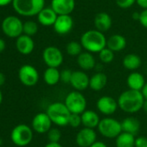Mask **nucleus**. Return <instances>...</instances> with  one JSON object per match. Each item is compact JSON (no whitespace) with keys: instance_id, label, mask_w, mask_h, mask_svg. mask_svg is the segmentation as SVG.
Instances as JSON below:
<instances>
[{"instance_id":"f257e3e1","label":"nucleus","mask_w":147,"mask_h":147,"mask_svg":"<svg viewBox=\"0 0 147 147\" xmlns=\"http://www.w3.org/2000/svg\"><path fill=\"white\" fill-rule=\"evenodd\" d=\"M119 108L125 113L135 114L142 109L145 98L141 91L127 90L123 91L117 99Z\"/></svg>"},{"instance_id":"f03ea898","label":"nucleus","mask_w":147,"mask_h":147,"mask_svg":"<svg viewBox=\"0 0 147 147\" xmlns=\"http://www.w3.org/2000/svg\"><path fill=\"white\" fill-rule=\"evenodd\" d=\"M107 39L102 32L97 29H90L82 34L80 42L87 52L99 53L107 47Z\"/></svg>"},{"instance_id":"7ed1b4c3","label":"nucleus","mask_w":147,"mask_h":147,"mask_svg":"<svg viewBox=\"0 0 147 147\" xmlns=\"http://www.w3.org/2000/svg\"><path fill=\"white\" fill-rule=\"evenodd\" d=\"M47 115L50 118L53 124L57 127L68 126L69 118L71 115L70 111L64 102H55L50 103L46 110Z\"/></svg>"},{"instance_id":"20e7f679","label":"nucleus","mask_w":147,"mask_h":147,"mask_svg":"<svg viewBox=\"0 0 147 147\" xmlns=\"http://www.w3.org/2000/svg\"><path fill=\"white\" fill-rule=\"evenodd\" d=\"M13 8L23 16H37L44 8L45 0H13Z\"/></svg>"},{"instance_id":"39448f33","label":"nucleus","mask_w":147,"mask_h":147,"mask_svg":"<svg viewBox=\"0 0 147 147\" xmlns=\"http://www.w3.org/2000/svg\"><path fill=\"white\" fill-rule=\"evenodd\" d=\"M33 129L26 124L16 125L10 132L11 142L18 147H24L29 145L33 140Z\"/></svg>"},{"instance_id":"423d86ee","label":"nucleus","mask_w":147,"mask_h":147,"mask_svg":"<svg viewBox=\"0 0 147 147\" xmlns=\"http://www.w3.org/2000/svg\"><path fill=\"white\" fill-rule=\"evenodd\" d=\"M97 128L99 134L107 139H116L122 133L121 122L111 116L101 119Z\"/></svg>"},{"instance_id":"0eeeda50","label":"nucleus","mask_w":147,"mask_h":147,"mask_svg":"<svg viewBox=\"0 0 147 147\" xmlns=\"http://www.w3.org/2000/svg\"><path fill=\"white\" fill-rule=\"evenodd\" d=\"M64 103L71 114L81 115L87 110V99L81 92L77 90L69 92L64 99Z\"/></svg>"},{"instance_id":"6e6552de","label":"nucleus","mask_w":147,"mask_h":147,"mask_svg":"<svg viewBox=\"0 0 147 147\" xmlns=\"http://www.w3.org/2000/svg\"><path fill=\"white\" fill-rule=\"evenodd\" d=\"M23 27V23L22 21L15 16L5 17L3 20L1 25L3 34L10 38H17L22 35Z\"/></svg>"},{"instance_id":"1a4fd4ad","label":"nucleus","mask_w":147,"mask_h":147,"mask_svg":"<svg viewBox=\"0 0 147 147\" xmlns=\"http://www.w3.org/2000/svg\"><path fill=\"white\" fill-rule=\"evenodd\" d=\"M18 78L24 86L32 87L38 83L39 73L33 65H23L18 71Z\"/></svg>"},{"instance_id":"9d476101","label":"nucleus","mask_w":147,"mask_h":147,"mask_svg":"<svg viewBox=\"0 0 147 147\" xmlns=\"http://www.w3.org/2000/svg\"><path fill=\"white\" fill-rule=\"evenodd\" d=\"M42 59L48 67L58 68L63 63V54L62 51L54 46L47 47L42 52Z\"/></svg>"},{"instance_id":"9b49d317","label":"nucleus","mask_w":147,"mask_h":147,"mask_svg":"<svg viewBox=\"0 0 147 147\" xmlns=\"http://www.w3.org/2000/svg\"><path fill=\"white\" fill-rule=\"evenodd\" d=\"M96 108L99 113L105 116H111L117 111L119 105L117 100L110 96H102L96 102Z\"/></svg>"},{"instance_id":"f8f14e48","label":"nucleus","mask_w":147,"mask_h":147,"mask_svg":"<svg viewBox=\"0 0 147 147\" xmlns=\"http://www.w3.org/2000/svg\"><path fill=\"white\" fill-rule=\"evenodd\" d=\"M52 121L47 113L36 114L31 121V128L34 132L39 134H47L52 128Z\"/></svg>"},{"instance_id":"ddd939ff","label":"nucleus","mask_w":147,"mask_h":147,"mask_svg":"<svg viewBox=\"0 0 147 147\" xmlns=\"http://www.w3.org/2000/svg\"><path fill=\"white\" fill-rule=\"evenodd\" d=\"M97 141V134L94 129L83 127L75 136V143L79 147H90Z\"/></svg>"},{"instance_id":"4468645a","label":"nucleus","mask_w":147,"mask_h":147,"mask_svg":"<svg viewBox=\"0 0 147 147\" xmlns=\"http://www.w3.org/2000/svg\"><path fill=\"white\" fill-rule=\"evenodd\" d=\"M54 30L60 35H65L68 34L74 28V20L70 15L58 16L54 25Z\"/></svg>"},{"instance_id":"2eb2a0df","label":"nucleus","mask_w":147,"mask_h":147,"mask_svg":"<svg viewBox=\"0 0 147 147\" xmlns=\"http://www.w3.org/2000/svg\"><path fill=\"white\" fill-rule=\"evenodd\" d=\"M90 77L84 71H74L70 80V85L75 90L84 91L89 88Z\"/></svg>"},{"instance_id":"dca6fc26","label":"nucleus","mask_w":147,"mask_h":147,"mask_svg":"<svg viewBox=\"0 0 147 147\" xmlns=\"http://www.w3.org/2000/svg\"><path fill=\"white\" fill-rule=\"evenodd\" d=\"M51 8L58 15H70L75 8V0H51Z\"/></svg>"},{"instance_id":"f3484780","label":"nucleus","mask_w":147,"mask_h":147,"mask_svg":"<svg viewBox=\"0 0 147 147\" xmlns=\"http://www.w3.org/2000/svg\"><path fill=\"white\" fill-rule=\"evenodd\" d=\"M16 47L21 54L29 55L34 51L35 42L30 36H28L26 34H22L16 38Z\"/></svg>"},{"instance_id":"a211bd4d","label":"nucleus","mask_w":147,"mask_h":147,"mask_svg":"<svg viewBox=\"0 0 147 147\" xmlns=\"http://www.w3.org/2000/svg\"><path fill=\"white\" fill-rule=\"evenodd\" d=\"M94 24L95 27V29L104 33L108 31L112 25H113V20L111 16L107 13V12H99L96 14L94 20Z\"/></svg>"},{"instance_id":"6ab92c4d","label":"nucleus","mask_w":147,"mask_h":147,"mask_svg":"<svg viewBox=\"0 0 147 147\" xmlns=\"http://www.w3.org/2000/svg\"><path fill=\"white\" fill-rule=\"evenodd\" d=\"M81 125L83 126V127H88L92 129L97 128L101 121V118L98 113L96 111L89 110V109L85 110L81 115Z\"/></svg>"},{"instance_id":"aec40b11","label":"nucleus","mask_w":147,"mask_h":147,"mask_svg":"<svg viewBox=\"0 0 147 147\" xmlns=\"http://www.w3.org/2000/svg\"><path fill=\"white\" fill-rule=\"evenodd\" d=\"M146 83L144 75L139 71H132L126 78V84L128 88L133 90L141 91Z\"/></svg>"},{"instance_id":"412c9836","label":"nucleus","mask_w":147,"mask_h":147,"mask_svg":"<svg viewBox=\"0 0 147 147\" xmlns=\"http://www.w3.org/2000/svg\"><path fill=\"white\" fill-rule=\"evenodd\" d=\"M77 65L82 71H90L95 68L96 60L93 53L86 51L77 56Z\"/></svg>"},{"instance_id":"4be33fe9","label":"nucleus","mask_w":147,"mask_h":147,"mask_svg":"<svg viewBox=\"0 0 147 147\" xmlns=\"http://www.w3.org/2000/svg\"><path fill=\"white\" fill-rule=\"evenodd\" d=\"M58 15L53 10V9L50 8H43L39 14L37 15V20L40 24L42 26L48 27V26H53Z\"/></svg>"},{"instance_id":"5701e85b","label":"nucleus","mask_w":147,"mask_h":147,"mask_svg":"<svg viewBox=\"0 0 147 147\" xmlns=\"http://www.w3.org/2000/svg\"><path fill=\"white\" fill-rule=\"evenodd\" d=\"M126 47V38L119 34H115L111 35L107 40V47L112 50L113 53L120 52L124 50Z\"/></svg>"},{"instance_id":"b1692460","label":"nucleus","mask_w":147,"mask_h":147,"mask_svg":"<svg viewBox=\"0 0 147 147\" xmlns=\"http://www.w3.org/2000/svg\"><path fill=\"white\" fill-rule=\"evenodd\" d=\"M107 84V76L101 71H97L90 77L89 88L94 91L102 90Z\"/></svg>"},{"instance_id":"393cba45","label":"nucleus","mask_w":147,"mask_h":147,"mask_svg":"<svg viewBox=\"0 0 147 147\" xmlns=\"http://www.w3.org/2000/svg\"><path fill=\"white\" fill-rule=\"evenodd\" d=\"M121 127H122V132L135 136L138 134V133L140 130V122L137 118L129 116L125 118L121 121Z\"/></svg>"},{"instance_id":"a878e982","label":"nucleus","mask_w":147,"mask_h":147,"mask_svg":"<svg viewBox=\"0 0 147 147\" xmlns=\"http://www.w3.org/2000/svg\"><path fill=\"white\" fill-rule=\"evenodd\" d=\"M142 64L141 58L136 54V53H128L126 54L122 60V65L123 66L129 71H135L138 70Z\"/></svg>"},{"instance_id":"bb28decb","label":"nucleus","mask_w":147,"mask_h":147,"mask_svg":"<svg viewBox=\"0 0 147 147\" xmlns=\"http://www.w3.org/2000/svg\"><path fill=\"white\" fill-rule=\"evenodd\" d=\"M43 80L49 86L56 85L61 81V71L58 68L48 67L43 73Z\"/></svg>"},{"instance_id":"cd10ccee","label":"nucleus","mask_w":147,"mask_h":147,"mask_svg":"<svg viewBox=\"0 0 147 147\" xmlns=\"http://www.w3.org/2000/svg\"><path fill=\"white\" fill-rule=\"evenodd\" d=\"M135 136L125 132H122L115 139L116 147H135Z\"/></svg>"},{"instance_id":"c85d7f7f","label":"nucleus","mask_w":147,"mask_h":147,"mask_svg":"<svg viewBox=\"0 0 147 147\" xmlns=\"http://www.w3.org/2000/svg\"><path fill=\"white\" fill-rule=\"evenodd\" d=\"M82 46L81 42L77 41H70L66 46V52L68 55L72 57H77L82 53Z\"/></svg>"},{"instance_id":"c756f323","label":"nucleus","mask_w":147,"mask_h":147,"mask_svg":"<svg viewBox=\"0 0 147 147\" xmlns=\"http://www.w3.org/2000/svg\"><path fill=\"white\" fill-rule=\"evenodd\" d=\"M37 31H38V25L36 22L33 21H27L23 23V34L32 37L37 33Z\"/></svg>"},{"instance_id":"7c9ffc66","label":"nucleus","mask_w":147,"mask_h":147,"mask_svg":"<svg viewBox=\"0 0 147 147\" xmlns=\"http://www.w3.org/2000/svg\"><path fill=\"white\" fill-rule=\"evenodd\" d=\"M99 59L103 64H110L114 59V53L108 47H105L99 53Z\"/></svg>"},{"instance_id":"2f4dec72","label":"nucleus","mask_w":147,"mask_h":147,"mask_svg":"<svg viewBox=\"0 0 147 147\" xmlns=\"http://www.w3.org/2000/svg\"><path fill=\"white\" fill-rule=\"evenodd\" d=\"M49 142L53 143H60V140L62 139V133L61 131L56 127H52L48 133H47Z\"/></svg>"},{"instance_id":"473e14b6","label":"nucleus","mask_w":147,"mask_h":147,"mask_svg":"<svg viewBox=\"0 0 147 147\" xmlns=\"http://www.w3.org/2000/svg\"><path fill=\"white\" fill-rule=\"evenodd\" d=\"M81 125V115H76V114H71L69 121H68V126H70L73 128H77Z\"/></svg>"},{"instance_id":"72a5a7b5","label":"nucleus","mask_w":147,"mask_h":147,"mask_svg":"<svg viewBox=\"0 0 147 147\" xmlns=\"http://www.w3.org/2000/svg\"><path fill=\"white\" fill-rule=\"evenodd\" d=\"M72 74H73V71L69 69H64L61 71V82L64 84H70Z\"/></svg>"},{"instance_id":"f704fd0d","label":"nucleus","mask_w":147,"mask_h":147,"mask_svg":"<svg viewBox=\"0 0 147 147\" xmlns=\"http://www.w3.org/2000/svg\"><path fill=\"white\" fill-rule=\"evenodd\" d=\"M115 3L120 9H129L136 3V0H115Z\"/></svg>"},{"instance_id":"c9c22d12","label":"nucleus","mask_w":147,"mask_h":147,"mask_svg":"<svg viewBox=\"0 0 147 147\" xmlns=\"http://www.w3.org/2000/svg\"><path fill=\"white\" fill-rule=\"evenodd\" d=\"M135 147H147V137H137L135 139Z\"/></svg>"},{"instance_id":"e433bc0d","label":"nucleus","mask_w":147,"mask_h":147,"mask_svg":"<svg viewBox=\"0 0 147 147\" xmlns=\"http://www.w3.org/2000/svg\"><path fill=\"white\" fill-rule=\"evenodd\" d=\"M139 22L145 28H147V9H143L140 12V16H139Z\"/></svg>"},{"instance_id":"4c0bfd02","label":"nucleus","mask_w":147,"mask_h":147,"mask_svg":"<svg viewBox=\"0 0 147 147\" xmlns=\"http://www.w3.org/2000/svg\"><path fill=\"white\" fill-rule=\"evenodd\" d=\"M136 3L143 9H147V0H136Z\"/></svg>"},{"instance_id":"58836bf2","label":"nucleus","mask_w":147,"mask_h":147,"mask_svg":"<svg viewBox=\"0 0 147 147\" xmlns=\"http://www.w3.org/2000/svg\"><path fill=\"white\" fill-rule=\"evenodd\" d=\"M90 147H107V144H105L104 142H102V141H98V140H97L94 144H93Z\"/></svg>"},{"instance_id":"ea45409f","label":"nucleus","mask_w":147,"mask_h":147,"mask_svg":"<svg viewBox=\"0 0 147 147\" xmlns=\"http://www.w3.org/2000/svg\"><path fill=\"white\" fill-rule=\"evenodd\" d=\"M44 147H63L60 143H53V142H49L48 144L45 145Z\"/></svg>"},{"instance_id":"a19ab883","label":"nucleus","mask_w":147,"mask_h":147,"mask_svg":"<svg viewBox=\"0 0 147 147\" xmlns=\"http://www.w3.org/2000/svg\"><path fill=\"white\" fill-rule=\"evenodd\" d=\"M141 93H142V95H143L145 100H147V82L146 83L145 86L143 87V89L141 90Z\"/></svg>"},{"instance_id":"79ce46f5","label":"nucleus","mask_w":147,"mask_h":147,"mask_svg":"<svg viewBox=\"0 0 147 147\" xmlns=\"http://www.w3.org/2000/svg\"><path fill=\"white\" fill-rule=\"evenodd\" d=\"M10 3H13V0H0V7L6 6Z\"/></svg>"},{"instance_id":"37998d69","label":"nucleus","mask_w":147,"mask_h":147,"mask_svg":"<svg viewBox=\"0 0 147 147\" xmlns=\"http://www.w3.org/2000/svg\"><path fill=\"white\" fill-rule=\"evenodd\" d=\"M5 75L3 73V72H1L0 71V87L1 86H3V84H4V83H5Z\"/></svg>"},{"instance_id":"c03bdc74","label":"nucleus","mask_w":147,"mask_h":147,"mask_svg":"<svg viewBox=\"0 0 147 147\" xmlns=\"http://www.w3.org/2000/svg\"><path fill=\"white\" fill-rule=\"evenodd\" d=\"M5 42H4V40H3V39H1L0 38V53H3V51H4V49H5Z\"/></svg>"},{"instance_id":"a18cd8bd","label":"nucleus","mask_w":147,"mask_h":147,"mask_svg":"<svg viewBox=\"0 0 147 147\" xmlns=\"http://www.w3.org/2000/svg\"><path fill=\"white\" fill-rule=\"evenodd\" d=\"M139 16H140V13H139V12H134L133 14V16H132V17L134 20H136V21H139Z\"/></svg>"},{"instance_id":"49530a36","label":"nucleus","mask_w":147,"mask_h":147,"mask_svg":"<svg viewBox=\"0 0 147 147\" xmlns=\"http://www.w3.org/2000/svg\"><path fill=\"white\" fill-rule=\"evenodd\" d=\"M142 110L147 114V100H145L144 102V104H143V107H142Z\"/></svg>"},{"instance_id":"de8ad7c7","label":"nucleus","mask_w":147,"mask_h":147,"mask_svg":"<svg viewBox=\"0 0 147 147\" xmlns=\"http://www.w3.org/2000/svg\"><path fill=\"white\" fill-rule=\"evenodd\" d=\"M2 102H3V93H2V91L0 90V105H1Z\"/></svg>"},{"instance_id":"09e8293b","label":"nucleus","mask_w":147,"mask_h":147,"mask_svg":"<svg viewBox=\"0 0 147 147\" xmlns=\"http://www.w3.org/2000/svg\"><path fill=\"white\" fill-rule=\"evenodd\" d=\"M2 142H3V141H2V140H1V139H0V146H1V145H2Z\"/></svg>"},{"instance_id":"8fccbe9b","label":"nucleus","mask_w":147,"mask_h":147,"mask_svg":"<svg viewBox=\"0 0 147 147\" xmlns=\"http://www.w3.org/2000/svg\"><path fill=\"white\" fill-rule=\"evenodd\" d=\"M87 1H88V0H87Z\"/></svg>"}]
</instances>
